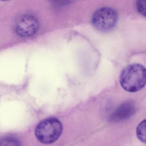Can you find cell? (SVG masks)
Masks as SVG:
<instances>
[{"label":"cell","instance_id":"obj_1","mask_svg":"<svg viewBox=\"0 0 146 146\" xmlns=\"http://www.w3.org/2000/svg\"><path fill=\"white\" fill-rule=\"evenodd\" d=\"M146 68L141 64L129 65L122 71L120 82L127 92L134 93L141 90L145 86Z\"/></svg>","mask_w":146,"mask_h":146},{"label":"cell","instance_id":"obj_2","mask_svg":"<svg viewBox=\"0 0 146 146\" xmlns=\"http://www.w3.org/2000/svg\"><path fill=\"white\" fill-rule=\"evenodd\" d=\"M63 131L61 122L54 117L45 119L39 123L35 129V135L41 143L50 144L56 141Z\"/></svg>","mask_w":146,"mask_h":146},{"label":"cell","instance_id":"obj_3","mask_svg":"<svg viewBox=\"0 0 146 146\" xmlns=\"http://www.w3.org/2000/svg\"><path fill=\"white\" fill-rule=\"evenodd\" d=\"M118 19V14L115 9L110 7H103L94 13L92 22L97 31L107 32L115 28Z\"/></svg>","mask_w":146,"mask_h":146},{"label":"cell","instance_id":"obj_4","mask_svg":"<svg viewBox=\"0 0 146 146\" xmlns=\"http://www.w3.org/2000/svg\"><path fill=\"white\" fill-rule=\"evenodd\" d=\"M39 27L38 19L31 14H24L20 16L15 23L16 33L21 37H29L37 33Z\"/></svg>","mask_w":146,"mask_h":146},{"label":"cell","instance_id":"obj_5","mask_svg":"<svg viewBox=\"0 0 146 146\" xmlns=\"http://www.w3.org/2000/svg\"><path fill=\"white\" fill-rule=\"evenodd\" d=\"M136 111L135 105L132 101H127L121 104L112 113L110 121L118 122L128 119L132 117Z\"/></svg>","mask_w":146,"mask_h":146},{"label":"cell","instance_id":"obj_6","mask_svg":"<svg viewBox=\"0 0 146 146\" xmlns=\"http://www.w3.org/2000/svg\"><path fill=\"white\" fill-rule=\"evenodd\" d=\"M146 120L141 122L137 129V135L139 139L145 143L146 142Z\"/></svg>","mask_w":146,"mask_h":146},{"label":"cell","instance_id":"obj_7","mask_svg":"<svg viewBox=\"0 0 146 146\" xmlns=\"http://www.w3.org/2000/svg\"><path fill=\"white\" fill-rule=\"evenodd\" d=\"M0 146H20L18 141L13 137H6L0 140Z\"/></svg>","mask_w":146,"mask_h":146},{"label":"cell","instance_id":"obj_8","mask_svg":"<svg viewBox=\"0 0 146 146\" xmlns=\"http://www.w3.org/2000/svg\"><path fill=\"white\" fill-rule=\"evenodd\" d=\"M146 0H137V8L139 13L143 16H146Z\"/></svg>","mask_w":146,"mask_h":146},{"label":"cell","instance_id":"obj_9","mask_svg":"<svg viewBox=\"0 0 146 146\" xmlns=\"http://www.w3.org/2000/svg\"><path fill=\"white\" fill-rule=\"evenodd\" d=\"M73 0H49L51 4L55 7H63L69 4Z\"/></svg>","mask_w":146,"mask_h":146},{"label":"cell","instance_id":"obj_10","mask_svg":"<svg viewBox=\"0 0 146 146\" xmlns=\"http://www.w3.org/2000/svg\"><path fill=\"white\" fill-rule=\"evenodd\" d=\"M1 1H10V0H0Z\"/></svg>","mask_w":146,"mask_h":146}]
</instances>
